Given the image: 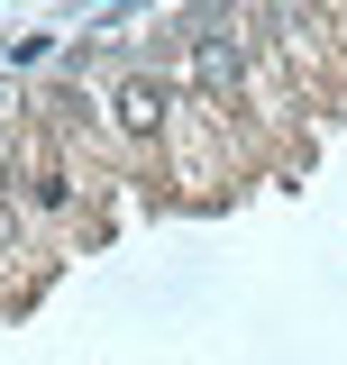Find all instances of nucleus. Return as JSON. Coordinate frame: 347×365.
Listing matches in <instances>:
<instances>
[{
  "instance_id": "obj_1",
  "label": "nucleus",
  "mask_w": 347,
  "mask_h": 365,
  "mask_svg": "<svg viewBox=\"0 0 347 365\" xmlns=\"http://www.w3.org/2000/svg\"><path fill=\"white\" fill-rule=\"evenodd\" d=\"M192 83L211 91L219 110H238V101H247V55H238L228 28H201V37H192Z\"/></svg>"
},
{
  "instance_id": "obj_2",
  "label": "nucleus",
  "mask_w": 347,
  "mask_h": 365,
  "mask_svg": "<svg viewBox=\"0 0 347 365\" xmlns=\"http://www.w3.org/2000/svg\"><path fill=\"white\" fill-rule=\"evenodd\" d=\"M110 110H119V128H129V137H156V128H165V110H174V83H165V73H129V83L110 91Z\"/></svg>"
},
{
  "instance_id": "obj_3",
  "label": "nucleus",
  "mask_w": 347,
  "mask_h": 365,
  "mask_svg": "<svg viewBox=\"0 0 347 365\" xmlns=\"http://www.w3.org/2000/svg\"><path fill=\"white\" fill-rule=\"evenodd\" d=\"M9 192H19V165H9V146H0V201H9Z\"/></svg>"
}]
</instances>
